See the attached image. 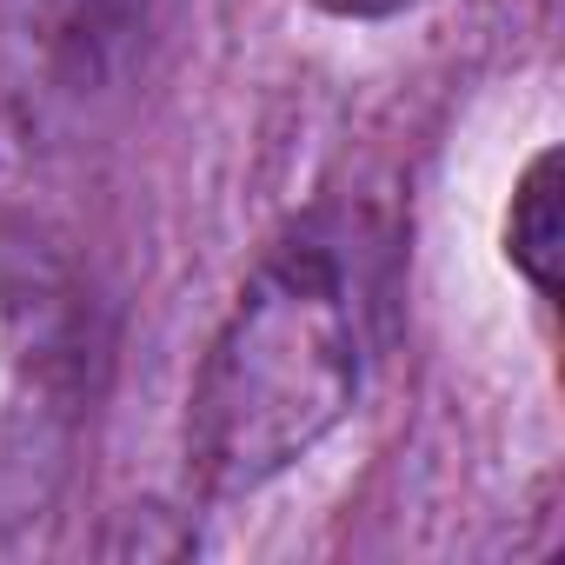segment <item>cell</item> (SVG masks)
I'll return each instance as SVG.
<instances>
[{"mask_svg": "<svg viewBox=\"0 0 565 565\" xmlns=\"http://www.w3.org/2000/svg\"><path fill=\"white\" fill-rule=\"evenodd\" d=\"M360 373V300L340 253L320 239L273 246L200 360L186 472L213 499L259 492L353 413Z\"/></svg>", "mask_w": 565, "mask_h": 565, "instance_id": "1", "label": "cell"}, {"mask_svg": "<svg viewBox=\"0 0 565 565\" xmlns=\"http://www.w3.org/2000/svg\"><path fill=\"white\" fill-rule=\"evenodd\" d=\"M100 399V313L81 266L34 226H0V532L74 486Z\"/></svg>", "mask_w": 565, "mask_h": 565, "instance_id": "2", "label": "cell"}, {"mask_svg": "<svg viewBox=\"0 0 565 565\" xmlns=\"http://www.w3.org/2000/svg\"><path fill=\"white\" fill-rule=\"evenodd\" d=\"M167 0H0V120L28 147L100 140L147 87Z\"/></svg>", "mask_w": 565, "mask_h": 565, "instance_id": "3", "label": "cell"}, {"mask_svg": "<svg viewBox=\"0 0 565 565\" xmlns=\"http://www.w3.org/2000/svg\"><path fill=\"white\" fill-rule=\"evenodd\" d=\"M558 160L539 153L512 193V226H505V253L512 266L532 279V294H552V266H558V193H552Z\"/></svg>", "mask_w": 565, "mask_h": 565, "instance_id": "4", "label": "cell"}, {"mask_svg": "<svg viewBox=\"0 0 565 565\" xmlns=\"http://www.w3.org/2000/svg\"><path fill=\"white\" fill-rule=\"evenodd\" d=\"M320 14H340V21H386V14H399L406 0H313Z\"/></svg>", "mask_w": 565, "mask_h": 565, "instance_id": "5", "label": "cell"}]
</instances>
